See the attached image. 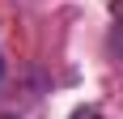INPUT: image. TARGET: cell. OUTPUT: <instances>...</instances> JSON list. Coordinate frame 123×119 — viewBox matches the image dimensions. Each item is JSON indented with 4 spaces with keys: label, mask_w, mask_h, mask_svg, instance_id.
Listing matches in <instances>:
<instances>
[{
    "label": "cell",
    "mask_w": 123,
    "mask_h": 119,
    "mask_svg": "<svg viewBox=\"0 0 123 119\" xmlns=\"http://www.w3.org/2000/svg\"><path fill=\"white\" fill-rule=\"evenodd\" d=\"M111 55L123 60V13L115 17V26H111Z\"/></svg>",
    "instance_id": "6da1fadb"
},
{
    "label": "cell",
    "mask_w": 123,
    "mask_h": 119,
    "mask_svg": "<svg viewBox=\"0 0 123 119\" xmlns=\"http://www.w3.org/2000/svg\"><path fill=\"white\" fill-rule=\"evenodd\" d=\"M72 119H102V115H98V111H76Z\"/></svg>",
    "instance_id": "7a4b0ae2"
},
{
    "label": "cell",
    "mask_w": 123,
    "mask_h": 119,
    "mask_svg": "<svg viewBox=\"0 0 123 119\" xmlns=\"http://www.w3.org/2000/svg\"><path fill=\"white\" fill-rule=\"evenodd\" d=\"M0 68H4V64H0Z\"/></svg>",
    "instance_id": "3957f363"
}]
</instances>
